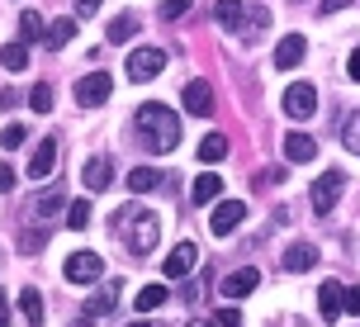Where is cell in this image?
I'll use <instances>...</instances> for the list:
<instances>
[{"instance_id":"f35d334b","label":"cell","mask_w":360,"mask_h":327,"mask_svg":"<svg viewBox=\"0 0 360 327\" xmlns=\"http://www.w3.org/2000/svg\"><path fill=\"white\" fill-rule=\"evenodd\" d=\"M346 76H351V81H360V48L346 57Z\"/></svg>"},{"instance_id":"4fadbf2b","label":"cell","mask_w":360,"mask_h":327,"mask_svg":"<svg viewBox=\"0 0 360 327\" xmlns=\"http://www.w3.org/2000/svg\"><path fill=\"white\" fill-rule=\"evenodd\" d=\"M53 166H57V143H53V138H43L38 152H34V162L24 166V171H29V181H48V176H53Z\"/></svg>"},{"instance_id":"6da1fadb","label":"cell","mask_w":360,"mask_h":327,"mask_svg":"<svg viewBox=\"0 0 360 327\" xmlns=\"http://www.w3.org/2000/svg\"><path fill=\"white\" fill-rule=\"evenodd\" d=\"M138 133H143V143L162 157V152H176L180 147V119L176 109H166L162 100H147V105H138Z\"/></svg>"},{"instance_id":"b9f144b4","label":"cell","mask_w":360,"mask_h":327,"mask_svg":"<svg viewBox=\"0 0 360 327\" xmlns=\"http://www.w3.org/2000/svg\"><path fill=\"white\" fill-rule=\"evenodd\" d=\"M10 105H19V95L15 91H0V109H10Z\"/></svg>"},{"instance_id":"44dd1931","label":"cell","mask_w":360,"mask_h":327,"mask_svg":"<svg viewBox=\"0 0 360 327\" xmlns=\"http://www.w3.org/2000/svg\"><path fill=\"white\" fill-rule=\"evenodd\" d=\"M19 313H24V323H43V294L29 285V290H19Z\"/></svg>"},{"instance_id":"ee69618b","label":"cell","mask_w":360,"mask_h":327,"mask_svg":"<svg viewBox=\"0 0 360 327\" xmlns=\"http://www.w3.org/2000/svg\"><path fill=\"white\" fill-rule=\"evenodd\" d=\"M185 327H218V318H214V323H209V318H190Z\"/></svg>"},{"instance_id":"30bf717a","label":"cell","mask_w":360,"mask_h":327,"mask_svg":"<svg viewBox=\"0 0 360 327\" xmlns=\"http://www.w3.org/2000/svg\"><path fill=\"white\" fill-rule=\"evenodd\" d=\"M195 266H199V247H195V242H180L176 252L166 256L162 271H166V280H180V275H190Z\"/></svg>"},{"instance_id":"7a4b0ae2","label":"cell","mask_w":360,"mask_h":327,"mask_svg":"<svg viewBox=\"0 0 360 327\" xmlns=\"http://www.w3.org/2000/svg\"><path fill=\"white\" fill-rule=\"evenodd\" d=\"M114 233L124 237V247L133 256H147L157 247V237H162V223H157V214L143 209V204H124V209L114 214Z\"/></svg>"},{"instance_id":"ffe728a7","label":"cell","mask_w":360,"mask_h":327,"mask_svg":"<svg viewBox=\"0 0 360 327\" xmlns=\"http://www.w3.org/2000/svg\"><path fill=\"white\" fill-rule=\"evenodd\" d=\"M157 185H162V171H157V166H133V171H128V190H133V195L157 190Z\"/></svg>"},{"instance_id":"f1b7e54d","label":"cell","mask_w":360,"mask_h":327,"mask_svg":"<svg viewBox=\"0 0 360 327\" xmlns=\"http://www.w3.org/2000/svg\"><path fill=\"white\" fill-rule=\"evenodd\" d=\"M270 29V10L266 5H252V10H247V29H242V38H261Z\"/></svg>"},{"instance_id":"ab89813d","label":"cell","mask_w":360,"mask_h":327,"mask_svg":"<svg viewBox=\"0 0 360 327\" xmlns=\"http://www.w3.org/2000/svg\"><path fill=\"white\" fill-rule=\"evenodd\" d=\"M100 10V0H76V19H86V15H95Z\"/></svg>"},{"instance_id":"2e32d148","label":"cell","mask_w":360,"mask_h":327,"mask_svg":"<svg viewBox=\"0 0 360 327\" xmlns=\"http://www.w3.org/2000/svg\"><path fill=\"white\" fill-rule=\"evenodd\" d=\"M313 266H318V247H313V242H294V247H289L285 252V271H313Z\"/></svg>"},{"instance_id":"9a60e30c","label":"cell","mask_w":360,"mask_h":327,"mask_svg":"<svg viewBox=\"0 0 360 327\" xmlns=\"http://www.w3.org/2000/svg\"><path fill=\"white\" fill-rule=\"evenodd\" d=\"M218 195H223V176H218V171H204V176L190 185V204H214Z\"/></svg>"},{"instance_id":"5bb4252c","label":"cell","mask_w":360,"mask_h":327,"mask_svg":"<svg viewBox=\"0 0 360 327\" xmlns=\"http://www.w3.org/2000/svg\"><path fill=\"white\" fill-rule=\"evenodd\" d=\"M304 53H308V43H304V34H285L280 38V48H275V67H299L304 62Z\"/></svg>"},{"instance_id":"1f68e13d","label":"cell","mask_w":360,"mask_h":327,"mask_svg":"<svg viewBox=\"0 0 360 327\" xmlns=\"http://www.w3.org/2000/svg\"><path fill=\"white\" fill-rule=\"evenodd\" d=\"M67 223H72L76 233H81V228H90V204H86V200H76L72 209H67Z\"/></svg>"},{"instance_id":"83f0119b","label":"cell","mask_w":360,"mask_h":327,"mask_svg":"<svg viewBox=\"0 0 360 327\" xmlns=\"http://www.w3.org/2000/svg\"><path fill=\"white\" fill-rule=\"evenodd\" d=\"M228 157V138L223 133H209L204 143H199V162H223Z\"/></svg>"},{"instance_id":"60d3db41","label":"cell","mask_w":360,"mask_h":327,"mask_svg":"<svg viewBox=\"0 0 360 327\" xmlns=\"http://www.w3.org/2000/svg\"><path fill=\"white\" fill-rule=\"evenodd\" d=\"M342 5H351V0H323V15H337Z\"/></svg>"},{"instance_id":"cb8c5ba5","label":"cell","mask_w":360,"mask_h":327,"mask_svg":"<svg viewBox=\"0 0 360 327\" xmlns=\"http://www.w3.org/2000/svg\"><path fill=\"white\" fill-rule=\"evenodd\" d=\"M166 299H171V290H166V285H147V290H138V299H133V304H138V313H152V309H162Z\"/></svg>"},{"instance_id":"3957f363","label":"cell","mask_w":360,"mask_h":327,"mask_svg":"<svg viewBox=\"0 0 360 327\" xmlns=\"http://www.w3.org/2000/svg\"><path fill=\"white\" fill-rule=\"evenodd\" d=\"M342 185H346L342 171H323L318 181L308 185V204H313V214H332L337 200H342Z\"/></svg>"},{"instance_id":"f6af8a7d","label":"cell","mask_w":360,"mask_h":327,"mask_svg":"<svg viewBox=\"0 0 360 327\" xmlns=\"http://www.w3.org/2000/svg\"><path fill=\"white\" fill-rule=\"evenodd\" d=\"M67 327H90V318H86V313H81V318H72V323H67Z\"/></svg>"},{"instance_id":"7c38bea8","label":"cell","mask_w":360,"mask_h":327,"mask_svg":"<svg viewBox=\"0 0 360 327\" xmlns=\"http://www.w3.org/2000/svg\"><path fill=\"white\" fill-rule=\"evenodd\" d=\"M214 19H218V29L242 34V29H247V5H242V0H218V5H214Z\"/></svg>"},{"instance_id":"5b68a950","label":"cell","mask_w":360,"mask_h":327,"mask_svg":"<svg viewBox=\"0 0 360 327\" xmlns=\"http://www.w3.org/2000/svg\"><path fill=\"white\" fill-rule=\"evenodd\" d=\"M285 114L289 119H313V114H318V91H313L308 81L285 86Z\"/></svg>"},{"instance_id":"8fae6325","label":"cell","mask_w":360,"mask_h":327,"mask_svg":"<svg viewBox=\"0 0 360 327\" xmlns=\"http://www.w3.org/2000/svg\"><path fill=\"white\" fill-rule=\"evenodd\" d=\"M256 285H261V271H256V266H242V271H233L218 290H223V299H247Z\"/></svg>"},{"instance_id":"d4e9b609","label":"cell","mask_w":360,"mask_h":327,"mask_svg":"<svg viewBox=\"0 0 360 327\" xmlns=\"http://www.w3.org/2000/svg\"><path fill=\"white\" fill-rule=\"evenodd\" d=\"M0 67H5V72H24V67H29V48H24V43H5V48H0Z\"/></svg>"},{"instance_id":"277c9868","label":"cell","mask_w":360,"mask_h":327,"mask_svg":"<svg viewBox=\"0 0 360 327\" xmlns=\"http://www.w3.org/2000/svg\"><path fill=\"white\" fill-rule=\"evenodd\" d=\"M166 72V53L157 43H147V48H133L128 53V81H157Z\"/></svg>"},{"instance_id":"d6a6232c","label":"cell","mask_w":360,"mask_h":327,"mask_svg":"<svg viewBox=\"0 0 360 327\" xmlns=\"http://www.w3.org/2000/svg\"><path fill=\"white\" fill-rule=\"evenodd\" d=\"M19 34H24V43H29V38H48V29H43V19H38V15H24V19H19Z\"/></svg>"},{"instance_id":"603a6c76","label":"cell","mask_w":360,"mask_h":327,"mask_svg":"<svg viewBox=\"0 0 360 327\" xmlns=\"http://www.w3.org/2000/svg\"><path fill=\"white\" fill-rule=\"evenodd\" d=\"M337 138H342V147H351V152L360 157V109H356V114H346L342 124H337Z\"/></svg>"},{"instance_id":"d6986e66","label":"cell","mask_w":360,"mask_h":327,"mask_svg":"<svg viewBox=\"0 0 360 327\" xmlns=\"http://www.w3.org/2000/svg\"><path fill=\"white\" fill-rule=\"evenodd\" d=\"M81 176H86V190H109V181H114V171H109L105 157H90Z\"/></svg>"},{"instance_id":"e0dca14e","label":"cell","mask_w":360,"mask_h":327,"mask_svg":"<svg viewBox=\"0 0 360 327\" xmlns=\"http://www.w3.org/2000/svg\"><path fill=\"white\" fill-rule=\"evenodd\" d=\"M62 204H67V190H62V185H48V190H43V195L34 200L29 218H53L57 209H62Z\"/></svg>"},{"instance_id":"4dcf8cb0","label":"cell","mask_w":360,"mask_h":327,"mask_svg":"<svg viewBox=\"0 0 360 327\" xmlns=\"http://www.w3.org/2000/svg\"><path fill=\"white\" fill-rule=\"evenodd\" d=\"M29 109H34V114H48V109H53V91H48V86H34V91H29Z\"/></svg>"},{"instance_id":"836d02e7","label":"cell","mask_w":360,"mask_h":327,"mask_svg":"<svg viewBox=\"0 0 360 327\" xmlns=\"http://www.w3.org/2000/svg\"><path fill=\"white\" fill-rule=\"evenodd\" d=\"M0 147H5V152H15V147H24V128H19V124H10L5 133H0Z\"/></svg>"},{"instance_id":"e575fe53","label":"cell","mask_w":360,"mask_h":327,"mask_svg":"<svg viewBox=\"0 0 360 327\" xmlns=\"http://www.w3.org/2000/svg\"><path fill=\"white\" fill-rule=\"evenodd\" d=\"M342 309L360 318V285H346V290H342Z\"/></svg>"},{"instance_id":"8d00e7d4","label":"cell","mask_w":360,"mask_h":327,"mask_svg":"<svg viewBox=\"0 0 360 327\" xmlns=\"http://www.w3.org/2000/svg\"><path fill=\"white\" fill-rule=\"evenodd\" d=\"M218 318V327H242V313L237 309H223V313H214Z\"/></svg>"},{"instance_id":"bcb514c9","label":"cell","mask_w":360,"mask_h":327,"mask_svg":"<svg viewBox=\"0 0 360 327\" xmlns=\"http://www.w3.org/2000/svg\"><path fill=\"white\" fill-rule=\"evenodd\" d=\"M128 327H157V323H147V318H138V323H128Z\"/></svg>"},{"instance_id":"7bdbcfd3","label":"cell","mask_w":360,"mask_h":327,"mask_svg":"<svg viewBox=\"0 0 360 327\" xmlns=\"http://www.w3.org/2000/svg\"><path fill=\"white\" fill-rule=\"evenodd\" d=\"M0 327H10V304H5V294H0Z\"/></svg>"},{"instance_id":"ac0fdd59","label":"cell","mask_w":360,"mask_h":327,"mask_svg":"<svg viewBox=\"0 0 360 327\" xmlns=\"http://www.w3.org/2000/svg\"><path fill=\"white\" fill-rule=\"evenodd\" d=\"M285 157L289 162H313V157H318V143H313L308 133H289L285 138Z\"/></svg>"},{"instance_id":"ba28073f","label":"cell","mask_w":360,"mask_h":327,"mask_svg":"<svg viewBox=\"0 0 360 327\" xmlns=\"http://www.w3.org/2000/svg\"><path fill=\"white\" fill-rule=\"evenodd\" d=\"M242 218H247V204H242V200H223L214 209V218H209V228H214V237H228Z\"/></svg>"},{"instance_id":"d590c367","label":"cell","mask_w":360,"mask_h":327,"mask_svg":"<svg viewBox=\"0 0 360 327\" xmlns=\"http://www.w3.org/2000/svg\"><path fill=\"white\" fill-rule=\"evenodd\" d=\"M185 10H190V0H162V10H157V15H162V19H180Z\"/></svg>"},{"instance_id":"4316f807","label":"cell","mask_w":360,"mask_h":327,"mask_svg":"<svg viewBox=\"0 0 360 327\" xmlns=\"http://www.w3.org/2000/svg\"><path fill=\"white\" fill-rule=\"evenodd\" d=\"M76 38V15H67V19H57L53 29H48V48H67Z\"/></svg>"},{"instance_id":"f546056e","label":"cell","mask_w":360,"mask_h":327,"mask_svg":"<svg viewBox=\"0 0 360 327\" xmlns=\"http://www.w3.org/2000/svg\"><path fill=\"white\" fill-rule=\"evenodd\" d=\"M133 34H138V15H119L109 24V43H128Z\"/></svg>"},{"instance_id":"7402d4cb","label":"cell","mask_w":360,"mask_h":327,"mask_svg":"<svg viewBox=\"0 0 360 327\" xmlns=\"http://www.w3.org/2000/svg\"><path fill=\"white\" fill-rule=\"evenodd\" d=\"M114 304H119V280H109L105 294H95V299H90V304H86V318H100V313H109Z\"/></svg>"},{"instance_id":"484cf974","label":"cell","mask_w":360,"mask_h":327,"mask_svg":"<svg viewBox=\"0 0 360 327\" xmlns=\"http://www.w3.org/2000/svg\"><path fill=\"white\" fill-rule=\"evenodd\" d=\"M318 309H323V318H337V313H342V285H337V280H327V285H323Z\"/></svg>"},{"instance_id":"74e56055","label":"cell","mask_w":360,"mask_h":327,"mask_svg":"<svg viewBox=\"0 0 360 327\" xmlns=\"http://www.w3.org/2000/svg\"><path fill=\"white\" fill-rule=\"evenodd\" d=\"M10 190H15V171H10V166H0V195H10Z\"/></svg>"},{"instance_id":"8992f818","label":"cell","mask_w":360,"mask_h":327,"mask_svg":"<svg viewBox=\"0 0 360 327\" xmlns=\"http://www.w3.org/2000/svg\"><path fill=\"white\" fill-rule=\"evenodd\" d=\"M105 275V261L95 252H76V256H67V280L72 285H95Z\"/></svg>"},{"instance_id":"52a82bcc","label":"cell","mask_w":360,"mask_h":327,"mask_svg":"<svg viewBox=\"0 0 360 327\" xmlns=\"http://www.w3.org/2000/svg\"><path fill=\"white\" fill-rule=\"evenodd\" d=\"M109 91H114V81H109L105 72H90L86 81H76V105L95 109V105H105V100H109Z\"/></svg>"},{"instance_id":"9c48e42d","label":"cell","mask_w":360,"mask_h":327,"mask_svg":"<svg viewBox=\"0 0 360 327\" xmlns=\"http://www.w3.org/2000/svg\"><path fill=\"white\" fill-rule=\"evenodd\" d=\"M180 100H185V109L199 114V119H209V114H214V86H209V81H190V86L180 91Z\"/></svg>"}]
</instances>
